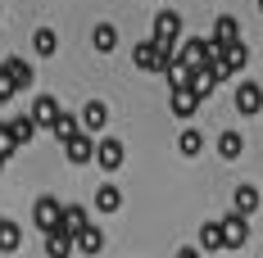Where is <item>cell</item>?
<instances>
[{"label": "cell", "mask_w": 263, "mask_h": 258, "mask_svg": "<svg viewBox=\"0 0 263 258\" xmlns=\"http://www.w3.org/2000/svg\"><path fill=\"white\" fill-rule=\"evenodd\" d=\"M91 46H96L100 54H109L114 46H118V27H114V23H96V32H91Z\"/></svg>", "instance_id": "obj_18"}, {"label": "cell", "mask_w": 263, "mask_h": 258, "mask_svg": "<svg viewBox=\"0 0 263 258\" xmlns=\"http://www.w3.org/2000/svg\"><path fill=\"white\" fill-rule=\"evenodd\" d=\"M240 150H245L240 131H222V136H218V154L222 158H240Z\"/></svg>", "instance_id": "obj_24"}, {"label": "cell", "mask_w": 263, "mask_h": 258, "mask_svg": "<svg viewBox=\"0 0 263 258\" xmlns=\"http://www.w3.org/2000/svg\"><path fill=\"white\" fill-rule=\"evenodd\" d=\"M32 50H36V54H46V59H50V54L59 50V36H54L50 27H41V32L32 36Z\"/></svg>", "instance_id": "obj_25"}, {"label": "cell", "mask_w": 263, "mask_h": 258, "mask_svg": "<svg viewBox=\"0 0 263 258\" xmlns=\"http://www.w3.org/2000/svg\"><path fill=\"white\" fill-rule=\"evenodd\" d=\"M0 217H5V213H0Z\"/></svg>", "instance_id": "obj_30"}, {"label": "cell", "mask_w": 263, "mask_h": 258, "mask_svg": "<svg viewBox=\"0 0 263 258\" xmlns=\"http://www.w3.org/2000/svg\"><path fill=\"white\" fill-rule=\"evenodd\" d=\"M0 82H5L9 91H27V86L36 82V73H32L27 59H0Z\"/></svg>", "instance_id": "obj_1"}, {"label": "cell", "mask_w": 263, "mask_h": 258, "mask_svg": "<svg viewBox=\"0 0 263 258\" xmlns=\"http://www.w3.org/2000/svg\"><path fill=\"white\" fill-rule=\"evenodd\" d=\"M155 41L159 46H177L182 41V14L177 9H159L155 14Z\"/></svg>", "instance_id": "obj_2"}, {"label": "cell", "mask_w": 263, "mask_h": 258, "mask_svg": "<svg viewBox=\"0 0 263 258\" xmlns=\"http://www.w3.org/2000/svg\"><path fill=\"white\" fill-rule=\"evenodd\" d=\"M41 235H46V254L50 258H64L68 249H73V235L64 231V227H50V231H41Z\"/></svg>", "instance_id": "obj_17"}, {"label": "cell", "mask_w": 263, "mask_h": 258, "mask_svg": "<svg viewBox=\"0 0 263 258\" xmlns=\"http://www.w3.org/2000/svg\"><path fill=\"white\" fill-rule=\"evenodd\" d=\"M236 109L240 113H259L263 109V91L254 86V82H240L236 86Z\"/></svg>", "instance_id": "obj_12"}, {"label": "cell", "mask_w": 263, "mask_h": 258, "mask_svg": "<svg viewBox=\"0 0 263 258\" xmlns=\"http://www.w3.org/2000/svg\"><path fill=\"white\" fill-rule=\"evenodd\" d=\"M64 158H68V163H91V158H96V141H91V131H73V136H68V141H64Z\"/></svg>", "instance_id": "obj_5"}, {"label": "cell", "mask_w": 263, "mask_h": 258, "mask_svg": "<svg viewBox=\"0 0 263 258\" xmlns=\"http://www.w3.org/2000/svg\"><path fill=\"white\" fill-rule=\"evenodd\" d=\"M9 131H14V141H18V150H23L27 141L36 136V123H32V113H18V118H9Z\"/></svg>", "instance_id": "obj_21"}, {"label": "cell", "mask_w": 263, "mask_h": 258, "mask_svg": "<svg viewBox=\"0 0 263 258\" xmlns=\"http://www.w3.org/2000/svg\"><path fill=\"white\" fill-rule=\"evenodd\" d=\"M46 131H54V141H68L73 131H82V123L73 118V113H64V109H59V113H54V123H50Z\"/></svg>", "instance_id": "obj_19"}, {"label": "cell", "mask_w": 263, "mask_h": 258, "mask_svg": "<svg viewBox=\"0 0 263 258\" xmlns=\"http://www.w3.org/2000/svg\"><path fill=\"white\" fill-rule=\"evenodd\" d=\"M200 245H204V249H227V245H222V222H204V227H200Z\"/></svg>", "instance_id": "obj_26"}, {"label": "cell", "mask_w": 263, "mask_h": 258, "mask_svg": "<svg viewBox=\"0 0 263 258\" xmlns=\"http://www.w3.org/2000/svg\"><path fill=\"white\" fill-rule=\"evenodd\" d=\"M245 240H250V217L232 208V213L222 217V245H227V249H240Z\"/></svg>", "instance_id": "obj_4"}, {"label": "cell", "mask_w": 263, "mask_h": 258, "mask_svg": "<svg viewBox=\"0 0 263 258\" xmlns=\"http://www.w3.org/2000/svg\"><path fill=\"white\" fill-rule=\"evenodd\" d=\"M78 123H82V131H91V136H96V131H105V123H109V109H105L100 100H91V104H86V109L78 113Z\"/></svg>", "instance_id": "obj_10"}, {"label": "cell", "mask_w": 263, "mask_h": 258, "mask_svg": "<svg viewBox=\"0 0 263 258\" xmlns=\"http://www.w3.org/2000/svg\"><path fill=\"white\" fill-rule=\"evenodd\" d=\"M213 50H218V46H232V41H240V23L236 18H232V14H222V18H218V23H213Z\"/></svg>", "instance_id": "obj_11"}, {"label": "cell", "mask_w": 263, "mask_h": 258, "mask_svg": "<svg viewBox=\"0 0 263 258\" xmlns=\"http://www.w3.org/2000/svg\"><path fill=\"white\" fill-rule=\"evenodd\" d=\"M73 249H82V254H100V249H105V235H100V227H91V222H86V227L73 235Z\"/></svg>", "instance_id": "obj_13"}, {"label": "cell", "mask_w": 263, "mask_h": 258, "mask_svg": "<svg viewBox=\"0 0 263 258\" xmlns=\"http://www.w3.org/2000/svg\"><path fill=\"white\" fill-rule=\"evenodd\" d=\"M177 150H182L186 158H195V154H200V150H204V136H200V131H195V127H186L182 136H177Z\"/></svg>", "instance_id": "obj_23"}, {"label": "cell", "mask_w": 263, "mask_h": 258, "mask_svg": "<svg viewBox=\"0 0 263 258\" xmlns=\"http://www.w3.org/2000/svg\"><path fill=\"white\" fill-rule=\"evenodd\" d=\"M0 172H5V158H0Z\"/></svg>", "instance_id": "obj_28"}, {"label": "cell", "mask_w": 263, "mask_h": 258, "mask_svg": "<svg viewBox=\"0 0 263 258\" xmlns=\"http://www.w3.org/2000/svg\"><path fill=\"white\" fill-rule=\"evenodd\" d=\"M18 150V141H14V131H9V123H0V158H9Z\"/></svg>", "instance_id": "obj_27"}, {"label": "cell", "mask_w": 263, "mask_h": 258, "mask_svg": "<svg viewBox=\"0 0 263 258\" xmlns=\"http://www.w3.org/2000/svg\"><path fill=\"white\" fill-rule=\"evenodd\" d=\"M232 208L250 217V213L259 208V190H254V186H236V195H232Z\"/></svg>", "instance_id": "obj_20"}, {"label": "cell", "mask_w": 263, "mask_h": 258, "mask_svg": "<svg viewBox=\"0 0 263 258\" xmlns=\"http://www.w3.org/2000/svg\"><path fill=\"white\" fill-rule=\"evenodd\" d=\"M96 208H100V213H118V208H123V190H118L114 181L96 186Z\"/></svg>", "instance_id": "obj_16"}, {"label": "cell", "mask_w": 263, "mask_h": 258, "mask_svg": "<svg viewBox=\"0 0 263 258\" xmlns=\"http://www.w3.org/2000/svg\"><path fill=\"white\" fill-rule=\"evenodd\" d=\"M218 59H222L227 77H240V73H245V64H250V46H245V41H232V46H218Z\"/></svg>", "instance_id": "obj_7"}, {"label": "cell", "mask_w": 263, "mask_h": 258, "mask_svg": "<svg viewBox=\"0 0 263 258\" xmlns=\"http://www.w3.org/2000/svg\"><path fill=\"white\" fill-rule=\"evenodd\" d=\"M59 200H54V195H41V200H36V204H32V222H36V227H41V231H50V227H59Z\"/></svg>", "instance_id": "obj_9"}, {"label": "cell", "mask_w": 263, "mask_h": 258, "mask_svg": "<svg viewBox=\"0 0 263 258\" xmlns=\"http://www.w3.org/2000/svg\"><path fill=\"white\" fill-rule=\"evenodd\" d=\"M259 9H263V0H259Z\"/></svg>", "instance_id": "obj_29"}, {"label": "cell", "mask_w": 263, "mask_h": 258, "mask_svg": "<svg viewBox=\"0 0 263 258\" xmlns=\"http://www.w3.org/2000/svg\"><path fill=\"white\" fill-rule=\"evenodd\" d=\"M86 222H91V217H86V208H82V204H64V208H59V227H64L68 235H78Z\"/></svg>", "instance_id": "obj_15"}, {"label": "cell", "mask_w": 263, "mask_h": 258, "mask_svg": "<svg viewBox=\"0 0 263 258\" xmlns=\"http://www.w3.org/2000/svg\"><path fill=\"white\" fill-rule=\"evenodd\" d=\"M123 158H127V150H123V141H114V136H105V141H96V158H91V163H100L105 172H118V168H123Z\"/></svg>", "instance_id": "obj_6"}, {"label": "cell", "mask_w": 263, "mask_h": 258, "mask_svg": "<svg viewBox=\"0 0 263 258\" xmlns=\"http://www.w3.org/2000/svg\"><path fill=\"white\" fill-rule=\"evenodd\" d=\"M200 95L191 91V86H173V95H168V109H173V118H195L200 113Z\"/></svg>", "instance_id": "obj_8"}, {"label": "cell", "mask_w": 263, "mask_h": 258, "mask_svg": "<svg viewBox=\"0 0 263 258\" xmlns=\"http://www.w3.org/2000/svg\"><path fill=\"white\" fill-rule=\"evenodd\" d=\"M23 245V231H18V222H5L0 217V254H14Z\"/></svg>", "instance_id": "obj_22"}, {"label": "cell", "mask_w": 263, "mask_h": 258, "mask_svg": "<svg viewBox=\"0 0 263 258\" xmlns=\"http://www.w3.org/2000/svg\"><path fill=\"white\" fill-rule=\"evenodd\" d=\"M54 113H59V100H54V95H36V100H32V123H36V127H50Z\"/></svg>", "instance_id": "obj_14"}, {"label": "cell", "mask_w": 263, "mask_h": 258, "mask_svg": "<svg viewBox=\"0 0 263 258\" xmlns=\"http://www.w3.org/2000/svg\"><path fill=\"white\" fill-rule=\"evenodd\" d=\"M213 41L209 36H191V41H186L182 50H177V64H182V68H200V64H204V59H213Z\"/></svg>", "instance_id": "obj_3"}]
</instances>
